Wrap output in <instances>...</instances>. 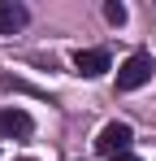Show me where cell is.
<instances>
[{
    "label": "cell",
    "mask_w": 156,
    "mask_h": 161,
    "mask_svg": "<svg viewBox=\"0 0 156 161\" xmlns=\"http://www.w3.org/2000/svg\"><path fill=\"white\" fill-rule=\"evenodd\" d=\"M35 131V122H30V113H22V109H0V139L4 135H30Z\"/></svg>",
    "instance_id": "obj_5"
},
{
    "label": "cell",
    "mask_w": 156,
    "mask_h": 161,
    "mask_svg": "<svg viewBox=\"0 0 156 161\" xmlns=\"http://www.w3.org/2000/svg\"><path fill=\"white\" fill-rule=\"evenodd\" d=\"M108 65H113V57L104 53V48H78L74 53V70L82 79H96V74H104Z\"/></svg>",
    "instance_id": "obj_3"
},
{
    "label": "cell",
    "mask_w": 156,
    "mask_h": 161,
    "mask_svg": "<svg viewBox=\"0 0 156 161\" xmlns=\"http://www.w3.org/2000/svg\"><path fill=\"white\" fill-rule=\"evenodd\" d=\"M152 70H156L152 53H130L122 61V70H117V92H139L143 83L152 79Z\"/></svg>",
    "instance_id": "obj_1"
},
{
    "label": "cell",
    "mask_w": 156,
    "mask_h": 161,
    "mask_svg": "<svg viewBox=\"0 0 156 161\" xmlns=\"http://www.w3.org/2000/svg\"><path fill=\"white\" fill-rule=\"evenodd\" d=\"M117 161H139V157H130V153H126V157H117Z\"/></svg>",
    "instance_id": "obj_7"
},
{
    "label": "cell",
    "mask_w": 156,
    "mask_h": 161,
    "mask_svg": "<svg viewBox=\"0 0 156 161\" xmlns=\"http://www.w3.org/2000/svg\"><path fill=\"white\" fill-rule=\"evenodd\" d=\"M104 18H108L113 26H122V22H126V4H117V0H108V4H104Z\"/></svg>",
    "instance_id": "obj_6"
},
{
    "label": "cell",
    "mask_w": 156,
    "mask_h": 161,
    "mask_svg": "<svg viewBox=\"0 0 156 161\" xmlns=\"http://www.w3.org/2000/svg\"><path fill=\"white\" fill-rule=\"evenodd\" d=\"M22 161H30V157H22Z\"/></svg>",
    "instance_id": "obj_8"
},
{
    "label": "cell",
    "mask_w": 156,
    "mask_h": 161,
    "mask_svg": "<svg viewBox=\"0 0 156 161\" xmlns=\"http://www.w3.org/2000/svg\"><path fill=\"white\" fill-rule=\"evenodd\" d=\"M26 22H30L26 4H18V0H0V35H13V31H22Z\"/></svg>",
    "instance_id": "obj_4"
},
{
    "label": "cell",
    "mask_w": 156,
    "mask_h": 161,
    "mask_svg": "<svg viewBox=\"0 0 156 161\" xmlns=\"http://www.w3.org/2000/svg\"><path fill=\"white\" fill-rule=\"evenodd\" d=\"M134 144V131H130L126 122H108L100 135H96V148H100L108 161H117V157H126V148Z\"/></svg>",
    "instance_id": "obj_2"
}]
</instances>
